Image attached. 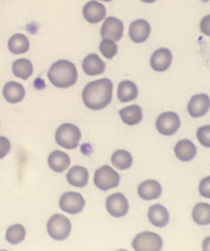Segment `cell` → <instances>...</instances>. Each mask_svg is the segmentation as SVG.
Listing matches in <instances>:
<instances>
[{
	"mask_svg": "<svg viewBox=\"0 0 210 251\" xmlns=\"http://www.w3.org/2000/svg\"><path fill=\"white\" fill-rule=\"evenodd\" d=\"M112 90V83L107 78L88 83L82 92L83 103L91 110L103 109L111 102Z\"/></svg>",
	"mask_w": 210,
	"mask_h": 251,
	"instance_id": "obj_1",
	"label": "cell"
},
{
	"mask_svg": "<svg viewBox=\"0 0 210 251\" xmlns=\"http://www.w3.org/2000/svg\"><path fill=\"white\" fill-rule=\"evenodd\" d=\"M78 71L72 62L61 59L53 63L48 73L50 82L56 88L71 87L77 82Z\"/></svg>",
	"mask_w": 210,
	"mask_h": 251,
	"instance_id": "obj_2",
	"label": "cell"
},
{
	"mask_svg": "<svg viewBox=\"0 0 210 251\" xmlns=\"http://www.w3.org/2000/svg\"><path fill=\"white\" fill-rule=\"evenodd\" d=\"M81 132L74 124L66 123L56 129L55 140L58 145L67 150H74L79 145Z\"/></svg>",
	"mask_w": 210,
	"mask_h": 251,
	"instance_id": "obj_3",
	"label": "cell"
},
{
	"mask_svg": "<svg viewBox=\"0 0 210 251\" xmlns=\"http://www.w3.org/2000/svg\"><path fill=\"white\" fill-rule=\"evenodd\" d=\"M47 230L52 239L58 241H63L71 233V221L62 214L53 215L48 221Z\"/></svg>",
	"mask_w": 210,
	"mask_h": 251,
	"instance_id": "obj_4",
	"label": "cell"
},
{
	"mask_svg": "<svg viewBox=\"0 0 210 251\" xmlns=\"http://www.w3.org/2000/svg\"><path fill=\"white\" fill-rule=\"evenodd\" d=\"M120 181V175L109 166L100 167L94 174V182L102 191H106L118 187Z\"/></svg>",
	"mask_w": 210,
	"mask_h": 251,
	"instance_id": "obj_5",
	"label": "cell"
},
{
	"mask_svg": "<svg viewBox=\"0 0 210 251\" xmlns=\"http://www.w3.org/2000/svg\"><path fill=\"white\" fill-rule=\"evenodd\" d=\"M132 247L136 251H160L163 247V240L158 234L144 231L134 237Z\"/></svg>",
	"mask_w": 210,
	"mask_h": 251,
	"instance_id": "obj_6",
	"label": "cell"
},
{
	"mask_svg": "<svg viewBox=\"0 0 210 251\" xmlns=\"http://www.w3.org/2000/svg\"><path fill=\"white\" fill-rule=\"evenodd\" d=\"M180 126L179 116L173 112L161 113L156 121V128L164 136H172L179 130Z\"/></svg>",
	"mask_w": 210,
	"mask_h": 251,
	"instance_id": "obj_7",
	"label": "cell"
},
{
	"mask_svg": "<svg viewBox=\"0 0 210 251\" xmlns=\"http://www.w3.org/2000/svg\"><path fill=\"white\" fill-rule=\"evenodd\" d=\"M59 204L63 211L75 215L82 211L85 206V201L81 194L71 191L61 196Z\"/></svg>",
	"mask_w": 210,
	"mask_h": 251,
	"instance_id": "obj_8",
	"label": "cell"
},
{
	"mask_svg": "<svg viewBox=\"0 0 210 251\" xmlns=\"http://www.w3.org/2000/svg\"><path fill=\"white\" fill-rule=\"evenodd\" d=\"M124 25L122 21L114 17H108L102 25L101 34L104 39L118 42L123 35Z\"/></svg>",
	"mask_w": 210,
	"mask_h": 251,
	"instance_id": "obj_9",
	"label": "cell"
},
{
	"mask_svg": "<svg viewBox=\"0 0 210 251\" xmlns=\"http://www.w3.org/2000/svg\"><path fill=\"white\" fill-rule=\"evenodd\" d=\"M106 206L107 212L116 218L125 216L129 209L127 199L120 193H114L109 196L106 200Z\"/></svg>",
	"mask_w": 210,
	"mask_h": 251,
	"instance_id": "obj_10",
	"label": "cell"
},
{
	"mask_svg": "<svg viewBox=\"0 0 210 251\" xmlns=\"http://www.w3.org/2000/svg\"><path fill=\"white\" fill-rule=\"evenodd\" d=\"M210 109V98L206 94H196L188 102L187 110L193 118L203 117Z\"/></svg>",
	"mask_w": 210,
	"mask_h": 251,
	"instance_id": "obj_11",
	"label": "cell"
},
{
	"mask_svg": "<svg viewBox=\"0 0 210 251\" xmlns=\"http://www.w3.org/2000/svg\"><path fill=\"white\" fill-rule=\"evenodd\" d=\"M172 61L171 51L165 48L158 49L153 53L150 59L152 68L158 72L166 71L170 67Z\"/></svg>",
	"mask_w": 210,
	"mask_h": 251,
	"instance_id": "obj_12",
	"label": "cell"
},
{
	"mask_svg": "<svg viewBox=\"0 0 210 251\" xmlns=\"http://www.w3.org/2000/svg\"><path fill=\"white\" fill-rule=\"evenodd\" d=\"M151 32L150 24L144 20L132 22L129 27V37L136 43H144L149 38Z\"/></svg>",
	"mask_w": 210,
	"mask_h": 251,
	"instance_id": "obj_13",
	"label": "cell"
},
{
	"mask_svg": "<svg viewBox=\"0 0 210 251\" xmlns=\"http://www.w3.org/2000/svg\"><path fill=\"white\" fill-rule=\"evenodd\" d=\"M85 20L91 24H97L104 20L106 15V8L98 1H91L83 8Z\"/></svg>",
	"mask_w": 210,
	"mask_h": 251,
	"instance_id": "obj_14",
	"label": "cell"
},
{
	"mask_svg": "<svg viewBox=\"0 0 210 251\" xmlns=\"http://www.w3.org/2000/svg\"><path fill=\"white\" fill-rule=\"evenodd\" d=\"M82 68L85 74L93 76L104 74L106 64L97 54L91 53L83 59Z\"/></svg>",
	"mask_w": 210,
	"mask_h": 251,
	"instance_id": "obj_15",
	"label": "cell"
},
{
	"mask_svg": "<svg viewBox=\"0 0 210 251\" xmlns=\"http://www.w3.org/2000/svg\"><path fill=\"white\" fill-rule=\"evenodd\" d=\"M161 191L162 188L160 183L155 180H145L138 188V195L145 201H152L159 198Z\"/></svg>",
	"mask_w": 210,
	"mask_h": 251,
	"instance_id": "obj_16",
	"label": "cell"
},
{
	"mask_svg": "<svg viewBox=\"0 0 210 251\" xmlns=\"http://www.w3.org/2000/svg\"><path fill=\"white\" fill-rule=\"evenodd\" d=\"M150 222L156 227H164L169 221V214L166 207L161 204H155L150 207L148 212Z\"/></svg>",
	"mask_w": 210,
	"mask_h": 251,
	"instance_id": "obj_17",
	"label": "cell"
},
{
	"mask_svg": "<svg viewBox=\"0 0 210 251\" xmlns=\"http://www.w3.org/2000/svg\"><path fill=\"white\" fill-rule=\"evenodd\" d=\"M174 151L177 158L184 162L193 160L197 153L195 145L187 139L180 140L175 147Z\"/></svg>",
	"mask_w": 210,
	"mask_h": 251,
	"instance_id": "obj_18",
	"label": "cell"
},
{
	"mask_svg": "<svg viewBox=\"0 0 210 251\" xmlns=\"http://www.w3.org/2000/svg\"><path fill=\"white\" fill-rule=\"evenodd\" d=\"M4 99L11 103H18L23 100L26 96L24 86L15 81L9 82L5 85L2 90Z\"/></svg>",
	"mask_w": 210,
	"mask_h": 251,
	"instance_id": "obj_19",
	"label": "cell"
},
{
	"mask_svg": "<svg viewBox=\"0 0 210 251\" xmlns=\"http://www.w3.org/2000/svg\"><path fill=\"white\" fill-rule=\"evenodd\" d=\"M66 178L67 181L74 187L83 188L88 183L89 174L85 167L76 166L70 169Z\"/></svg>",
	"mask_w": 210,
	"mask_h": 251,
	"instance_id": "obj_20",
	"label": "cell"
},
{
	"mask_svg": "<svg viewBox=\"0 0 210 251\" xmlns=\"http://www.w3.org/2000/svg\"><path fill=\"white\" fill-rule=\"evenodd\" d=\"M71 163L69 156L60 151H53L48 157V164L50 168L57 173L66 171L71 165Z\"/></svg>",
	"mask_w": 210,
	"mask_h": 251,
	"instance_id": "obj_21",
	"label": "cell"
},
{
	"mask_svg": "<svg viewBox=\"0 0 210 251\" xmlns=\"http://www.w3.org/2000/svg\"><path fill=\"white\" fill-rule=\"evenodd\" d=\"M138 96V88L132 81H122L118 85L117 97L122 102H128L134 100Z\"/></svg>",
	"mask_w": 210,
	"mask_h": 251,
	"instance_id": "obj_22",
	"label": "cell"
},
{
	"mask_svg": "<svg viewBox=\"0 0 210 251\" xmlns=\"http://www.w3.org/2000/svg\"><path fill=\"white\" fill-rule=\"evenodd\" d=\"M121 118L124 123L128 126H134L139 124L143 118L142 110L138 105H131L119 111Z\"/></svg>",
	"mask_w": 210,
	"mask_h": 251,
	"instance_id": "obj_23",
	"label": "cell"
},
{
	"mask_svg": "<svg viewBox=\"0 0 210 251\" xmlns=\"http://www.w3.org/2000/svg\"><path fill=\"white\" fill-rule=\"evenodd\" d=\"M8 48L13 54L25 53L29 48V40L25 35L16 34L10 38Z\"/></svg>",
	"mask_w": 210,
	"mask_h": 251,
	"instance_id": "obj_24",
	"label": "cell"
},
{
	"mask_svg": "<svg viewBox=\"0 0 210 251\" xmlns=\"http://www.w3.org/2000/svg\"><path fill=\"white\" fill-rule=\"evenodd\" d=\"M12 71L16 77L26 80L33 74V64L27 59H18L12 64Z\"/></svg>",
	"mask_w": 210,
	"mask_h": 251,
	"instance_id": "obj_25",
	"label": "cell"
},
{
	"mask_svg": "<svg viewBox=\"0 0 210 251\" xmlns=\"http://www.w3.org/2000/svg\"><path fill=\"white\" fill-rule=\"evenodd\" d=\"M192 218L199 226H206L210 223V205L207 203H199L193 209Z\"/></svg>",
	"mask_w": 210,
	"mask_h": 251,
	"instance_id": "obj_26",
	"label": "cell"
},
{
	"mask_svg": "<svg viewBox=\"0 0 210 251\" xmlns=\"http://www.w3.org/2000/svg\"><path fill=\"white\" fill-rule=\"evenodd\" d=\"M112 165L117 169L124 171L130 168L133 163V158L130 153L126 150H117L111 157Z\"/></svg>",
	"mask_w": 210,
	"mask_h": 251,
	"instance_id": "obj_27",
	"label": "cell"
},
{
	"mask_svg": "<svg viewBox=\"0 0 210 251\" xmlns=\"http://www.w3.org/2000/svg\"><path fill=\"white\" fill-rule=\"evenodd\" d=\"M26 231L24 226L21 225H15L7 229L6 238L8 242L12 245H17L25 239Z\"/></svg>",
	"mask_w": 210,
	"mask_h": 251,
	"instance_id": "obj_28",
	"label": "cell"
},
{
	"mask_svg": "<svg viewBox=\"0 0 210 251\" xmlns=\"http://www.w3.org/2000/svg\"><path fill=\"white\" fill-rule=\"evenodd\" d=\"M99 50L105 58L111 59L116 55L118 47L111 40L104 39L100 44Z\"/></svg>",
	"mask_w": 210,
	"mask_h": 251,
	"instance_id": "obj_29",
	"label": "cell"
},
{
	"mask_svg": "<svg viewBox=\"0 0 210 251\" xmlns=\"http://www.w3.org/2000/svg\"><path fill=\"white\" fill-rule=\"evenodd\" d=\"M196 136L202 145L207 148L210 147V126H204L199 128Z\"/></svg>",
	"mask_w": 210,
	"mask_h": 251,
	"instance_id": "obj_30",
	"label": "cell"
},
{
	"mask_svg": "<svg viewBox=\"0 0 210 251\" xmlns=\"http://www.w3.org/2000/svg\"><path fill=\"white\" fill-rule=\"evenodd\" d=\"M210 177L204 178L201 180L199 186V191L202 196L206 198H210Z\"/></svg>",
	"mask_w": 210,
	"mask_h": 251,
	"instance_id": "obj_31",
	"label": "cell"
},
{
	"mask_svg": "<svg viewBox=\"0 0 210 251\" xmlns=\"http://www.w3.org/2000/svg\"><path fill=\"white\" fill-rule=\"evenodd\" d=\"M11 145L6 137L0 136V159L3 158L10 152Z\"/></svg>",
	"mask_w": 210,
	"mask_h": 251,
	"instance_id": "obj_32",
	"label": "cell"
},
{
	"mask_svg": "<svg viewBox=\"0 0 210 251\" xmlns=\"http://www.w3.org/2000/svg\"><path fill=\"white\" fill-rule=\"evenodd\" d=\"M210 15L205 16L200 24L201 31L207 36H210Z\"/></svg>",
	"mask_w": 210,
	"mask_h": 251,
	"instance_id": "obj_33",
	"label": "cell"
}]
</instances>
